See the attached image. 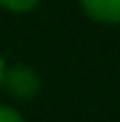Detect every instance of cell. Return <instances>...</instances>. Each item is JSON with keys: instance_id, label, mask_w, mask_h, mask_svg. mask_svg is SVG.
I'll list each match as a JSON object with an SVG mask.
<instances>
[{"instance_id": "1", "label": "cell", "mask_w": 120, "mask_h": 122, "mask_svg": "<svg viewBox=\"0 0 120 122\" xmlns=\"http://www.w3.org/2000/svg\"><path fill=\"white\" fill-rule=\"evenodd\" d=\"M3 85L10 90V95L20 97V100H30L38 95L40 90V80L28 65H13L10 70L3 72Z\"/></svg>"}, {"instance_id": "2", "label": "cell", "mask_w": 120, "mask_h": 122, "mask_svg": "<svg viewBox=\"0 0 120 122\" xmlns=\"http://www.w3.org/2000/svg\"><path fill=\"white\" fill-rule=\"evenodd\" d=\"M80 5L98 23H120V0H80Z\"/></svg>"}, {"instance_id": "3", "label": "cell", "mask_w": 120, "mask_h": 122, "mask_svg": "<svg viewBox=\"0 0 120 122\" xmlns=\"http://www.w3.org/2000/svg\"><path fill=\"white\" fill-rule=\"evenodd\" d=\"M0 5L8 10H13V13H25V10L35 8L38 0H0Z\"/></svg>"}, {"instance_id": "4", "label": "cell", "mask_w": 120, "mask_h": 122, "mask_svg": "<svg viewBox=\"0 0 120 122\" xmlns=\"http://www.w3.org/2000/svg\"><path fill=\"white\" fill-rule=\"evenodd\" d=\"M0 122H23L18 112H15L13 107H5V105H0Z\"/></svg>"}, {"instance_id": "5", "label": "cell", "mask_w": 120, "mask_h": 122, "mask_svg": "<svg viewBox=\"0 0 120 122\" xmlns=\"http://www.w3.org/2000/svg\"><path fill=\"white\" fill-rule=\"evenodd\" d=\"M3 72H5V67H3V57H0V85H3Z\"/></svg>"}]
</instances>
